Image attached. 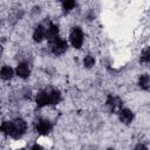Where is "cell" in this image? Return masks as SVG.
<instances>
[{
	"label": "cell",
	"instance_id": "obj_1",
	"mask_svg": "<svg viewBox=\"0 0 150 150\" xmlns=\"http://www.w3.org/2000/svg\"><path fill=\"white\" fill-rule=\"evenodd\" d=\"M69 40H70V43L74 48L80 49L82 47L83 40H84L83 30L80 27H73L69 32Z\"/></svg>",
	"mask_w": 150,
	"mask_h": 150
},
{
	"label": "cell",
	"instance_id": "obj_2",
	"mask_svg": "<svg viewBox=\"0 0 150 150\" xmlns=\"http://www.w3.org/2000/svg\"><path fill=\"white\" fill-rule=\"evenodd\" d=\"M12 123H13V132H12L11 137H13L14 139H18L22 135L26 134V131H27V122L23 118L18 117V118L13 120Z\"/></svg>",
	"mask_w": 150,
	"mask_h": 150
},
{
	"label": "cell",
	"instance_id": "obj_3",
	"mask_svg": "<svg viewBox=\"0 0 150 150\" xmlns=\"http://www.w3.org/2000/svg\"><path fill=\"white\" fill-rule=\"evenodd\" d=\"M49 43H50V49H52L54 55H62L68 48L67 41L61 39V38H59V36L55 38L54 40L49 41Z\"/></svg>",
	"mask_w": 150,
	"mask_h": 150
},
{
	"label": "cell",
	"instance_id": "obj_4",
	"mask_svg": "<svg viewBox=\"0 0 150 150\" xmlns=\"http://www.w3.org/2000/svg\"><path fill=\"white\" fill-rule=\"evenodd\" d=\"M34 128H35V131L38 134H40V135H47L52 130V122L48 118L39 117L34 122Z\"/></svg>",
	"mask_w": 150,
	"mask_h": 150
},
{
	"label": "cell",
	"instance_id": "obj_5",
	"mask_svg": "<svg viewBox=\"0 0 150 150\" xmlns=\"http://www.w3.org/2000/svg\"><path fill=\"white\" fill-rule=\"evenodd\" d=\"M45 91L48 95V100H49V104H57L61 101V93L53 88V87H47L45 88Z\"/></svg>",
	"mask_w": 150,
	"mask_h": 150
},
{
	"label": "cell",
	"instance_id": "obj_6",
	"mask_svg": "<svg viewBox=\"0 0 150 150\" xmlns=\"http://www.w3.org/2000/svg\"><path fill=\"white\" fill-rule=\"evenodd\" d=\"M107 105L110 108L111 111H120L122 109V100L117 96L109 95L107 98Z\"/></svg>",
	"mask_w": 150,
	"mask_h": 150
},
{
	"label": "cell",
	"instance_id": "obj_7",
	"mask_svg": "<svg viewBox=\"0 0 150 150\" xmlns=\"http://www.w3.org/2000/svg\"><path fill=\"white\" fill-rule=\"evenodd\" d=\"M118 118L123 124H130L134 120V112L128 108H122L118 111Z\"/></svg>",
	"mask_w": 150,
	"mask_h": 150
},
{
	"label": "cell",
	"instance_id": "obj_8",
	"mask_svg": "<svg viewBox=\"0 0 150 150\" xmlns=\"http://www.w3.org/2000/svg\"><path fill=\"white\" fill-rule=\"evenodd\" d=\"M16 75L21 79H27L29 75H30V67L27 62H20L18 66H16Z\"/></svg>",
	"mask_w": 150,
	"mask_h": 150
},
{
	"label": "cell",
	"instance_id": "obj_9",
	"mask_svg": "<svg viewBox=\"0 0 150 150\" xmlns=\"http://www.w3.org/2000/svg\"><path fill=\"white\" fill-rule=\"evenodd\" d=\"M35 103L39 108H43L46 105L49 104V100H48V95L45 90H41L39 91L36 95H35Z\"/></svg>",
	"mask_w": 150,
	"mask_h": 150
},
{
	"label": "cell",
	"instance_id": "obj_10",
	"mask_svg": "<svg viewBox=\"0 0 150 150\" xmlns=\"http://www.w3.org/2000/svg\"><path fill=\"white\" fill-rule=\"evenodd\" d=\"M43 39H46V29L39 23L38 27L33 32V40L35 42H41Z\"/></svg>",
	"mask_w": 150,
	"mask_h": 150
},
{
	"label": "cell",
	"instance_id": "obj_11",
	"mask_svg": "<svg viewBox=\"0 0 150 150\" xmlns=\"http://www.w3.org/2000/svg\"><path fill=\"white\" fill-rule=\"evenodd\" d=\"M57 36H59V26L52 23V25L46 29V39L49 40V41H52V40H54V39L57 38Z\"/></svg>",
	"mask_w": 150,
	"mask_h": 150
},
{
	"label": "cell",
	"instance_id": "obj_12",
	"mask_svg": "<svg viewBox=\"0 0 150 150\" xmlns=\"http://www.w3.org/2000/svg\"><path fill=\"white\" fill-rule=\"evenodd\" d=\"M13 76H14V70H13V68L11 66H4V67H1V69H0V79H2L5 81H8Z\"/></svg>",
	"mask_w": 150,
	"mask_h": 150
},
{
	"label": "cell",
	"instance_id": "obj_13",
	"mask_svg": "<svg viewBox=\"0 0 150 150\" xmlns=\"http://www.w3.org/2000/svg\"><path fill=\"white\" fill-rule=\"evenodd\" d=\"M0 131L7 136H12L13 132V123L12 121H4L0 124Z\"/></svg>",
	"mask_w": 150,
	"mask_h": 150
},
{
	"label": "cell",
	"instance_id": "obj_14",
	"mask_svg": "<svg viewBox=\"0 0 150 150\" xmlns=\"http://www.w3.org/2000/svg\"><path fill=\"white\" fill-rule=\"evenodd\" d=\"M138 86L143 90H148L150 87V79L148 74H141L138 77Z\"/></svg>",
	"mask_w": 150,
	"mask_h": 150
},
{
	"label": "cell",
	"instance_id": "obj_15",
	"mask_svg": "<svg viewBox=\"0 0 150 150\" xmlns=\"http://www.w3.org/2000/svg\"><path fill=\"white\" fill-rule=\"evenodd\" d=\"M141 62L142 63H145V64H148L149 63V61H150V49H149V47H145L143 50H142V53H141Z\"/></svg>",
	"mask_w": 150,
	"mask_h": 150
},
{
	"label": "cell",
	"instance_id": "obj_16",
	"mask_svg": "<svg viewBox=\"0 0 150 150\" xmlns=\"http://www.w3.org/2000/svg\"><path fill=\"white\" fill-rule=\"evenodd\" d=\"M75 6H76V2L73 1V0H68V1H63L62 2V9H63L64 13H68L71 9H74Z\"/></svg>",
	"mask_w": 150,
	"mask_h": 150
},
{
	"label": "cell",
	"instance_id": "obj_17",
	"mask_svg": "<svg viewBox=\"0 0 150 150\" xmlns=\"http://www.w3.org/2000/svg\"><path fill=\"white\" fill-rule=\"evenodd\" d=\"M94 64H95V59H94V56H91V55H86V56L83 57V66H84L86 68H91V67H94Z\"/></svg>",
	"mask_w": 150,
	"mask_h": 150
},
{
	"label": "cell",
	"instance_id": "obj_18",
	"mask_svg": "<svg viewBox=\"0 0 150 150\" xmlns=\"http://www.w3.org/2000/svg\"><path fill=\"white\" fill-rule=\"evenodd\" d=\"M134 150H148V148H146V145H144L143 143H139V144H137V145L134 148Z\"/></svg>",
	"mask_w": 150,
	"mask_h": 150
},
{
	"label": "cell",
	"instance_id": "obj_19",
	"mask_svg": "<svg viewBox=\"0 0 150 150\" xmlns=\"http://www.w3.org/2000/svg\"><path fill=\"white\" fill-rule=\"evenodd\" d=\"M29 150H43V148H42L40 144H34Z\"/></svg>",
	"mask_w": 150,
	"mask_h": 150
},
{
	"label": "cell",
	"instance_id": "obj_20",
	"mask_svg": "<svg viewBox=\"0 0 150 150\" xmlns=\"http://www.w3.org/2000/svg\"><path fill=\"white\" fill-rule=\"evenodd\" d=\"M1 54H2V46L0 45V56H1Z\"/></svg>",
	"mask_w": 150,
	"mask_h": 150
},
{
	"label": "cell",
	"instance_id": "obj_21",
	"mask_svg": "<svg viewBox=\"0 0 150 150\" xmlns=\"http://www.w3.org/2000/svg\"><path fill=\"white\" fill-rule=\"evenodd\" d=\"M15 150H25V149H15Z\"/></svg>",
	"mask_w": 150,
	"mask_h": 150
},
{
	"label": "cell",
	"instance_id": "obj_22",
	"mask_svg": "<svg viewBox=\"0 0 150 150\" xmlns=\"http://www.w3.org/2000/svg\"><path fill=\"white\" fill-rule=\"evenodd\" d=\"M107 150H114V149H111V148H110V149H107Z\"/></svg>",
	"mask_w": 150,
	"mask_h": 150
}]
</instances>
